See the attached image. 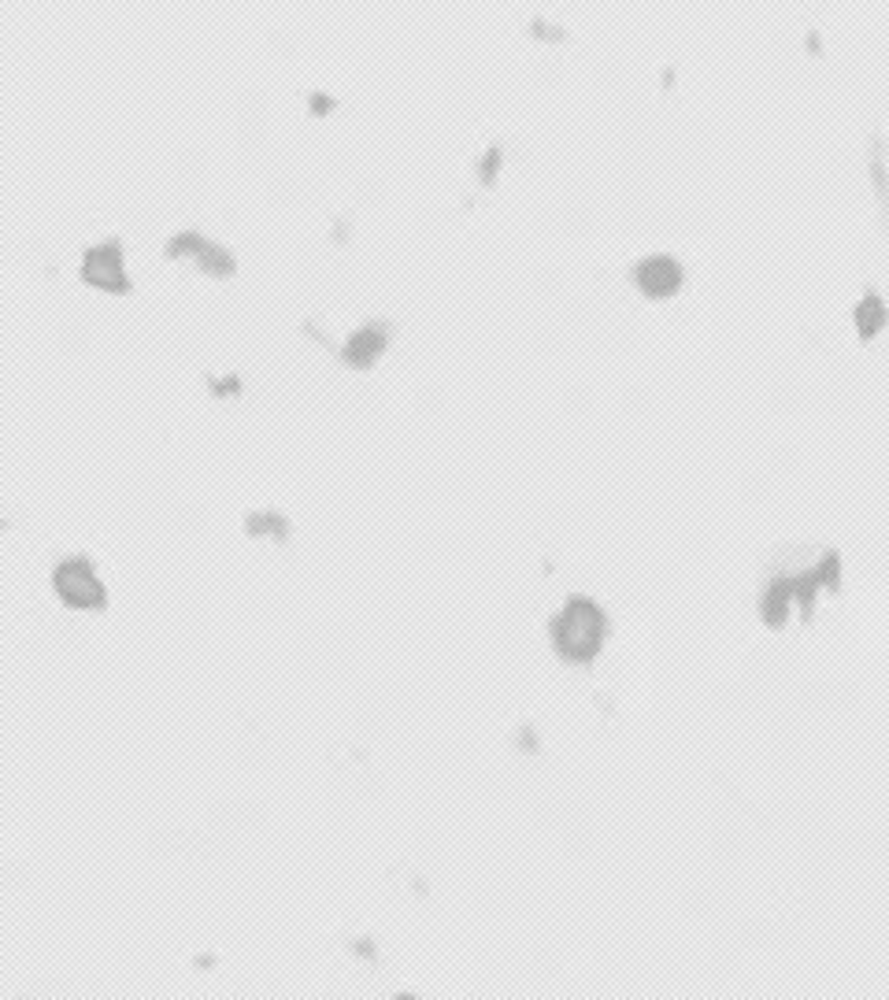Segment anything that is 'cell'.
<instances>
[{"instance_id": "obj_1", "label": "cell", "mask_w": 889, "mask_h": 1000, "mask_svg": "<svg viewBox=\"0 0 889 1000\" xmlns=\"http://www.w3.org/2000/svg\"><path fill=\"white\" fill-rule=\"evenodd\" d=\"M605 634H608L605 612L586 597L567 601L564 612L553 619V645L571 664H589L600 653V645H605Z\"/></svg>"}, {"instance_id": "obj_5", "label": "cell", "mask_w": 889, "mask_h": 1000, "mask_svg": "<svg viewBox=\"0 0 889 1000\" xmlns=\"http://www.w3.org/2000/svg\"><path fill=\"white\" fill-rule=\"evenodd\" d=\"M167 252H171V257H189V252H194V257L200 260V268H208V271H216V274H230V257L219 249V244H211V241L200 238V233H186V238H175L171 244H167Z\"/></svg>"}, {"instance_id": "obj_6", "label": "cell", "mask_w": 889, "mask_h": 1000, "mask_svg": "<svg viewBox=\"0 0 889 1000\" xmlns=\"http://www.w3.org/2000/svg\"><path fill=\"white\" fill-rule=\"evenodd\" d=\"M386 348V334L378 326H367L359 330V334L353 337V342L345 345V364L353 367H370L378 360V353Z\"/></svg>"}, {"instance_id": "obj_4", "label": "cell", "mask_w": 889, "mask_h": 1000, "mask_svg": "<svg viewBox=\"0 0 889 1000\" xmlns=\"http://www.w3.org/2000/svg\"><path fill=\"white\" fill-rule=\"evenodd\" d=\"M634 279H638L641 293H649V296H671L682 285V268L671 257H649V260L638 263Z\"/></svg>"}, {"instance_id": "obj_2", "label": "cell", "mask_w": 889, "mask_h": 1000, "mask_svg": "<svg viewBox=\"0 0 889 1000\" xmlns=\"http://www.w3.org/2000/svg\"><path fill=\"white\" fill-rule=\"evenodd\" d=\"M52 586H56L63 604H71V608H79V612H101L104 604H108L104 582L97 579L93 563L82 560V556L63 560L56 567V574H52Z\"/></svg>"}, {"instance_id": "obj_3", "label": "cell", "mask_w": 889, "mask_h": 1000, "mask_svg": "<svg viewBox=\"0 0 889 1000\" xmlns=\"http://www.w3.org/2000/svg\"><path fill=\"white\" fill-rule=\"evenodd\" d=\"M82 279H86L90 285H97V290H104V293H126L130 290L119 244L104 241V244H97V249H90L86 260H82Z\"/></svg>"}]
</instances>
